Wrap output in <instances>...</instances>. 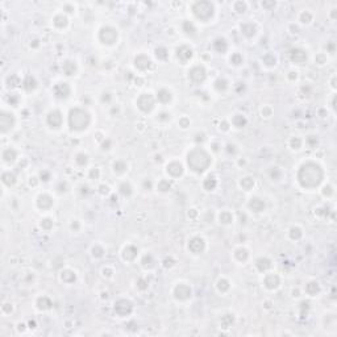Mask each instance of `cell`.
<instances>
[{"label": "cell", "instance_id": "obj_1", "mask_svg": "<svg viewBox=\"0 0 337 337\" xmlns=\"http://www.w3.org/2000/svg\"><path fill=\"white\" fill-rule=\"evenodd\" d=\"M12 123H13V117H12L11 113L3 112L2 116H0V125H2V130L3 132H7L11 128Z\"/></svg>", "mask_w": 337, "mask_h": 337}, {"label": "cell", "instance_id": "obj_3", "mask_svg": "<svg viewBox=\"0 0 337 337\" xmlns=\"http://www.w3.org/2000/svg\"><path fill=\"white\" fill-rule=\"evenodd\" d=\"M3 182L5 184H11V183H13V175H11V173H5L3 175Z\"/></svg>", "mask_w": 337, "mask_h": 337}, {"label": "cell", "instance_id": "obj_2", "mask_svg": "<svg viewBox=\"0 0 337 337\" xmlns=\"http://www.w3.org/2000/svg\"><path fill=\"white\" fill-rule=\"evenodd\" d=\"M15 157H16V153H15L13 150H11V149H7V150H5L4 153H3V158H4L5 161H8V162H9V161H13V160H15Z\"/></svg>", "mask_w": 337, "mask_h": 337}]
</instances>
